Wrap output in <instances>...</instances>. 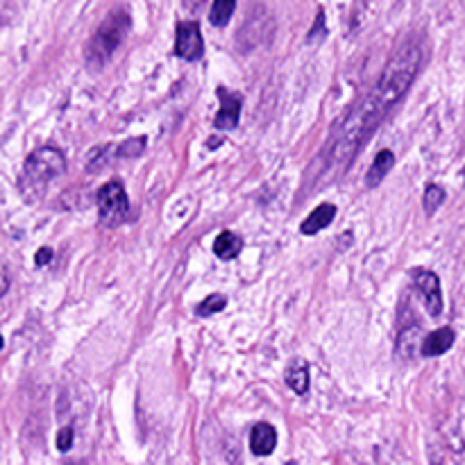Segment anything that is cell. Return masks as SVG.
Returning a JSON list of instances; mask_svg holds the SVG:
<instances>
[{
    "mask_svg": "<svg viewBox=\"0 0 465 465\" xmlns=\"http://www.w3.org/2000/svg\"><path fill=\"white\" fill-rule=\"evenodd\" d=\"M7 291H10V273H7V268L0 264V298H3Z\"/></svg>",
    "mask_w": 465,
    "mask_h": 465,
    "instance_id": "obj_21",
    "label": "cell"
},
{
    "mask_svg": "<svg viewBox=\"0 0 465 465\" xmlns=\"http://www.w3.org/2000/svg\"><path fill=\"white\" fill-rule=\"evenodd\" d=\"M205 53V42H202V30L198 23L184 21L175 30V55L179 60L195 62Z\"/></svg>",
    "mask_w": 465,
    "mask_h": 465,
    "instance_id": "obj_5",
    "label": "cell"
},
{
    "mask_svg": "<svg viewBox=\"0 0 465 465\" xmlns=\"http://www.w3.org/2000/svg\"><path fill=\"white\" fill-rule=\"evenodd\" d=\"M143 148H145V136L129 138V141H125V143H120V145H118L116 157H138Z\"/></svg>",
    "mask_w": 465,
    "mask_h": 465,
    "instance_id": "obj_17",
    "label": "cell"
},
{
    "mask_svg": "<svg viewBox=\"0 0 465 465\" xmlns=\"http://www.w3.org/2000/svg\"><path fill=\"white\" fill-rule=\"evenodd\" d=\"M422 64V48L411 42L404 44L399 51L390 57L388 66L383 69L379 82L372 86V91L363 98V102L356 104V109L345 118V123L334 136L331 145L325 152V166L318 179H334L340 173H345L352 164L358 148L365 143L374 127H377L383 116L393 109V104L411 89L415 75Z\"/></svg>",
    "mask_w": 465,
    "mask_h": 465,
    "instance_id": "obj_1",
    "label": "cell"
},
{
    "mask_svg": "<svg viewBox=\"0 0 465 465\" xmlns=\"http://www.w3.org/2000/svg\"><path fill=\"white\" fill-rule=\"evenodd\" d=\"M286 383L293 393L307 395L309 390V363L304 358H295L286 368Z\"/></svg>",
    "mask_w": 465,
    "mask_h": 465,
    "instance_id": "obj_13",
    "label": "cell"
},
{
    "mask_svg": "<svg viewBox=\"0 0 465 465\" xmlns=\"http://www.w3.org/2000/svg\"><path fill=\"white\" fill-rule=\"evenodd\" d=\"M327 35V28H325V12L318 10V16H316V26L309 32V42H316V39H320Z\"/></svg>",
    "mask_w": 465,
    "mask_h": 465,
    "instance_id": "obj_19",
    "label": "cell"
},
{
    "mask_svg": "<svg viewBox=\"0 0 465 465\" xmlns=\"http://www.w3.org/2000/svg\"><path fill=\"white\" fill-rule=\"evenodd\" d=\"M454 338H456V334H454L452 327L434 329L429 336H424L422 345H420V352H422V356H440L454 345Z\"/></svg>",
    "mask_w": 465,
    "mask_h": 465,
    "instance_id": "obj_10",
    "label": "cell"
},
{
    "mask_svg": "<svg viewBox=\"0 0 465 465\" xmlns=\"http://www.w3.org/2000/svg\"><path fill=\"white\" fill-rule=\"evenodd\" d=\"M334 218H336V205H331V202H322V205H318L311 214L304 218V223L300 225V232L307 234V236H313L318 232H322L325 227H329Z\"/></svg>",
    "mask_w": 465,
    "mask_h": 465,
    "instance_id": "obj_9",
    "label": "cell"
},
{
    "mask_svg": "<svg viewBox=\"0 0 465 465\" xmlns=\"http://www.w3.org/2000/svg\"><path fill=\"white\" fill-rule=\"evenodd\" d=\"M395 166V152L393 150H379L377 157L372 159V166L365 175V186H377L383 177L388 175V170Z\"/></svg>",
    "mask_w": 465,
    "mask_h": 465,
    "instance_id": "obj_12",
    "label": "cell"
},
{
    "mask_svg": "<svg viewBox=\"0 0 465 465\" xmlns=\"http://www.w3.org/2000/svg\"><path fill=\"white\" fill-rule=\"evenodd\" d=\"M243 250V241L239 234L234 232H220L214 241V255L223 261H232L241 255Z\"/></svg>",
    "mask_w": 465,
    "mask_h": 465,
    "instance_id": "obj_11",
    "label": "cell"
},
{
    "mask_svg": "<svg viewBox=\"0 0 465 465\" xmlns=\"http://www.w3.org/2000/svg\"><path fill=\"white\" fill-rule=\"evenodd\" d=\"M216 93L220 100V109L214 118V125H216V129H234L239 125V118H241V107H243L241 95L227 91L225 86H218Z\"/></svg>",
    "mask_w": 465,
    "mask_h": 465,
    "instance_id": "obj_7",
    "label": "cell"
},
{
    "mask_svg": "<svg viewBox=\"0 0 465 465\" xmlns=\"http://www.w3.org/2000/svg\"><path fill=\"white\" fill-rule=\"evenodd\" d=\"M413 282L415 289L420 291V295L424 300V307H427L429 316H440L443 313V291H440V280L434 271H424V268H418L413 273Z\"/></svg>",
    "mask_w": 465,
    "mask_h": 465,
    "instance_id": "obj_6",
    "label": "cell"
},
{
    "mask_svg": "<svg viewBox=\"0 0 465 465\" xmlns=\"http://www.w3.org/2000/svg\"><path fill=\"white\" fill-rule=\"evenodd\" d=\"M129 200L120 182H107L98 191V211H100L102 225H118L123 216L127 214Z\"/></svg>",
    "mask_w": 465,
    "mask_h": 465,
    "instance_id": "obj_4",
    "label": "cell"
},
{
    "mask_svg": "<svg viewBox=\"0 0 465 465\" xmlns=\"http://www.w3.org/2000/svg\"><path fill=\"white\" fill-rule=\"evenodd\" d=\"M73 438H75V431H73V427H62L60 434H57V450L69 452L73 447Z\"/></svg>",
    "mask_w": 465,
    "mask_h": 465,
    "instance_id": "obj_18",
    "label": "cell"
},
{
    "mask_svg": "<svg viewBox=\"0 0 465 465\" xmlns=\"http://www.w3.org/2000/svg\"><path fill=\"white\" fill-rule=\"evenodd\" d=\"M234 10H236V3H234V0H216V3L211 5L209 21L214 23V26L223 28V26H227V23H230Z\"/></svg>",
    "mask_w": 465,
    "mask_h": 465,
    "instance_id": "obj_14",
    "label": "cell"
},
{
    "mask_svg": "<svg viewBox=\"0 0 465 465\" xmlns=\"http://www.w3.org/2000/svg\"><path fill=\"white\" fill-rule=\"evenodd\" d=\"M277 447V431L273 424L257 422L250 431V450L255 456H268Z\"/></svg>",
    "mask_w": 465,
    "mask_h": 465,
    "instance_id": "obj_8",
    "label": "cell"
},
{
    "mask_svg": "<svg viewBox=\"0 0 465 465\" xmlns=\"http://www.w3.org/2000/svg\"><path fill=\"white\" fill-rule=\"evenodd\" d=\"M463 177H465V168H463Z\"/></svg>",
    "mask_w": 465,
    "mask_h": 465,
    "instance_id": "obj_24",
    "label": "cell"
},
{
    "mask_svg": "<svg viewBox=\"0 0 465 465\" xmlns=\"http://www.w3.org/2000/svg\"><path fill=\"white\" fill-rule=\"evenodd\" d=\"M445 202V189L438 184H429L427 189H424V198H422V205H424V214L427 216H434V211Z\"/></svg>",
    "mask_w": 465,
    "mask_h": 465,
    "instance_id": "obj_15",
    "label": "cell"
},
{
    "mask_svg": "<svg viewBox=\"0 0 465 465\" xmlns=\"http://www.w3.org/2000/svg\"><path fill=\"white\" fill-rule=\"evenodd\" d=\"M66 465H86L84 461H71V463H66Z\"/></svg>",
    "mask_w": 465,
    "mask_h": 465,
    "instance_id": "obj_22",
    "label": "cell"
},
{
    "mask_svg": "<svg viewBox=\"0 0 465 465\" xmlns=\"http://www.w3.org/2000/svg\"><path fill=\"white\" fill-rule=\"evenodd\" d=\"M51 259H53V250L51 248H42V250H37L35 264L37 266H46V264H51Z\"/></svg>",
    "mask_w": 465,
    "mask_h": 465,
    "instance_id": "obj_20",
    "label": "cell"
},
{
    "mask_svg": "<svg viewBox=\"0 0 465 465\" xmlns=\"http://www.w3.org/2000/svg\"><path fill=\"white\" fill-rule=\"evenodd\" d=\"M64 170H66V157H64L62 150L51 148H39L30 154L23 164L21 173V191L28 195V198H39V193L46 189V184L51 179L60 177Z\"/></svg>",
    "mask_w": 465,
    "mask_h": 465,
    "instance_id": "obj_2",
    "label": "cell"
},
{
    "mask_svg": "<svg viewBox=\"0 0 465 465\" xmlns=\"http://www.w3.org/2000/svg\"><path fill=\"white\" fill-rule=\"evenodd\" d=\"M3 345H5V340H3V336H0V349H3Z\"/></svg>",
    "mask_w": 465,
    "mask_h": 465,
    "instance_id": "obj_23",
    "label": "cell"
},
{
    "mask_svg": "<svg viewBox=\"0 0 465 465\" xmlns=\"http://www.w3.org/2000/svg\"><path fill=\"white\" fill-rule=\"evenodd\" d=\"M127 30H129V16L125 12L111 14L109 19L98 28L91 42H89V48H86L89 62H98V64L107 62L111 53L123 44V39L127 37Z\"/></svg>",
    "mask_w": 465,
    "mask_h": 465,
    "instance_id": "obj_3",
    "label": "cell"
},
{
    "mask_svg": "<svg viewBox=\"0 0 465 465\" xmlns=\"http://www.w3.org/2000/svg\"><path fill=\"white\" fill-rule=\"evenodd\" d=\"M225 307H227V298L220 295V293H214V295H207L198 307H195V313L207 318V316H214L218 311H223Z\"/></svg>",
    "mask_w": 465,
    "mask_h": 465,
    "instance_id": "obj_16",
    "label": "cell"
}]
</instances>
